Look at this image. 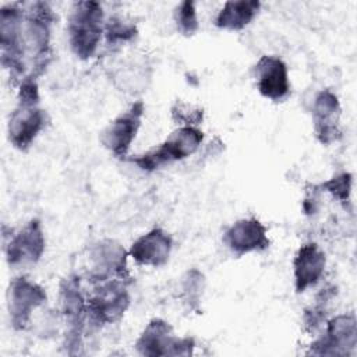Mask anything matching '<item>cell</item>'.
<instances>
[{"mask_svg": "<svg viewBox=\"0 0 357 357\" xmlns=\"http://www.w3.org/2000/svg\"><path fill=\"white\" fill-rule=\"evenodd\" d=\"M105 33V14L98 1H77L73 4L67 22V36L71 52L81 60L93 57Z\"/></svg>", "mask_w": 357, "mask_h": 357, "instance_id": "6da1fadb", "label": "cell"}, {"mask_svg": "<svg viewBox=\"0 0 357 357\" xmlns=\"http://www.w3.org/2000/svg\"><path fill=\"white\" fill-rule=\"evenodd\" d=\"M202 138L204 134L198 127L181 126L169 134V137L158 146L141 155H134L132 158H128V160L137 165L141 170L153 172L162 166L183 160L195 153Z\"/></svg>", "mask_w": 357, "mask_h": 357, "instance_id": "7a4b0ae2", "label": "cell"}, {"mask_svg": "<svg viewBox=\"0 0 357 357\" xmlns=\"http://www.w3.org/2000/svg\"><path fill=\"white\" fill-rule=\"evenodd\" d=\"M86 317L98 325L113 324L123 317L130 296L126 287V279H105L95 282L92 294L85 298Z\"/></svg>", "mask_w": 357, "mask_h": 357, "instance_id": "3957f363", "label": "cell"}, {"mask_svg": "<svg viewBox=\"0 0 357 357\" xmlns=\"http://www.w3.org/2000/svg\"><path fill=\"white\" fill-rule=\"evenodd\" d=\"M195 343L192 337L174 336L169 322L153 318L135 342L142 356H190Z\"/></svg>", "mask_w": 357, "mask_h": 357, "instance_id": "277c9868", "label": "cell"}, {"mask_svg": "<svg viewBox=\"0 0 357 357\" xmlns=\"http://www.w3.org/2000/svg\"><path fill=\"white\" fill-rule=\"evenodd\" d=\"M144 110L145 107L141 100L134 102L124 112L116 116L102 131V145L116 158H127L130 146L141 127Z\"/></svg>", "mask_w": 357, "mask_h": 357, "instance_id": "5b68a950", "label": "cell"}, {"mask_svg": "<svg viewBox=\"0 0 357 357\" xmlns=\"http://www.w3.org/2000/svg\"><path fill=\"white\" fill-rule=\"evenodd\" d=\"M46 301L45 289L26 276L14 278L8 286L7 308L14 329L22 331L28 326L32 312Z\"/></svg>", "mask_w": 357, "mask_h": 357, "instance_id": "8992f818", "label": "cell"}, {"mask_svg": "<svg viewBox=\"0 0 357 357\" xmlns=\"http://www.w3.org/2000/svg\"><path fill=\"white\" fill-rule=\"evenodd\" d=\"M6 259L10 266L36 264L45 252V234L39 219H31L18 231H11L4 244Z\"/></svg>", "mask_w": 357, "mask_h": 357, "instance_id": "52a82bcc", "label": "cell"}, {"mask_svg": "<svg viewBox=\"0 0 357 357\" xmlns=\"http://www.w3.org/2000/svg\"><path fill=\"white\" fill-rule=\"evenodd\" d=\"M46 124L47 114L39 103L18 102L8 119V141L18 151H26Z\"/></svg>", "mask_w": 357, "mask_h": 357, "instance_id": "ba28073f", "label": "cell"}, {"mask_svg": "<svg viewBox=\"0 0 357 357\" xmlns=\"http://www.w3.org/2000/svg\"><path fill=\"white\" fill-rule=\"evenodd\" d=\"M357 343V328L353 315H336L326 322L324 335L310 349L317 356H346L354 350Z\"/></svg>", "mask_w": 357, "mask_h": 357, "instance_id": "9c48e42d", "label": "cell"}, {"mask_svg": "<svg viewBox=\"0 0 357 357\" xmlns=\"http://www.w3.org/2000/svg\"><path fill=\"white\" fill-rule=\"evenodd\" d=\"M255 82L259 93L272 102H284L290 93L289 71L286 63L278 56H262L255 67Z\"/></svg>", "mask_w": 357, "mask_h": 357, "instance_id": "30bf717a", "label": "cell"}, {"mask_svg": "<svg viewBox=\"0 0 357 357\" xmlns=\"http://www.w3.org/2000/svg\"><path fill=\"white\" fill-rule=\"evenodd\" d=\"M222 240L237 257L254 251H265L271 245L268 230L257 218H243L236 220L226 229Z\"/></svg>", "mask_w": 357, "mask_h": 357, "instance_id": "8fae6325", "label": "cell"}, {"mask_svg": "<svg viewBox=\"0 0 357 357\" xmlns=\"http://www.w3.org/2000/svg\"><path fill=\"white\" fill-rule=\"evenodd\" d=\"M340 103L333 92L324 89L315 96L312 105V123L315 137L321 144L329 145L340 138Z\"/></svg>", "mask_w": 357, "mask_h": 357, "instance_id": "7c38bea8", "label": "cell"}, {"mask_svg": "<svg viewBox=\"0 0 357 357\" xmlns=\"http://www.w3.org/2000/svg\"><path fill=\"white\" fill-rule=\"evenodd\" d=\"M92 273L91 279L93 282L105 279H126L127 275V252L126 250L113 240H102L93 244L91 248Z\"/></svg>", "mask_w": 357, "mask_h": 357, "instance_id": "4fadbf2b", "label": "cell"}, {"mask_svg": "<svg viewBox=\"0 0 357 357\" xmlns=\"http://www.w3.org/2000/svg\"><path fill=\"white\" fill-rule=\"evenodd\" d=\"M172 247L170 234L160 227H153L132 243L128 255L138 265L159 268L169 261Z\"/></svg>", "mask_w": 357, "mask_h": 357, "instance_id": "5bb4252c", "label": "cell"}, {"mask_svg": "<svg viewBox=\"0 0 357 357\" xmlns=\"http://www.w3.org/2000/svg\"><path fill=\"white\" fill-rule=\"evenodd\" d=\"M325 265L326 257L318 244H303L293 259V278L296 291L303 293L307 289L315 286L324 275Z\"/></svg>", "mask_w": 357, "mask_h": 357, "instance_id": "9a60e30c", "label": "cell"}, {"mask_svg": "<svg viewBox=\"0 0 357 357\" xmlns=\"http://www.w3.org/2000/svg\"><path fill=\"white\" fill-rule=\"evenodd\" d=\"M259 8L261 3L257 0L226 1L215 18V25L220 29L240 31L252 22Z\"/></svg>", "mask_w": 357, "mask_h": 357, "instance_id": "2e32d148", "label": "cell"}, {"mask_svg": "<svg viewBox=\"0 0 357 357\" xmlns=\"http://www.w3.org/2000/svg\"><path fill=\"white\" fill-rule=\"evenodd\" d=\"M105 35L109 45L121 43L134 39L137 35L135 24L121 15H113L105 21Z\"/></svg>", "mask_w": 357, "mask_h": 357, "instance_id": "e0dca14e", "label": "cell"}, {"mask_svg": "<svg viewBox=\"0 0 357 357\" xmlns=\"http://www.w3.org/2000/svg\"><path fill=\"white\" fill-rule=\"evenodd\" d=\"M174 22L177 31L184 36H191L198 31V17L195 4L190 0L181 1L174 8Z\"/></svg>", "mask_w": 357, "mask_h": 357, "instance_id": "ac0fdd59", "label": "cell"}, {"mask_svg": "<svg viewBox=\"0 0 357 357\" xmlns=\"http://www.w3.org/2000/svg\"><path fill=\"white\" fill-rule=\"evenodd\" d=\"M202 289H204V275L197 269H191L185 272L181 282V290H183V298L185 300L184 303H187L190 308L198 307Z\"/></svg>", "mask_w": 357, "mask_h": 357, "instance_id": "d6986e66", "label": "cell"}, {"mask_svg": "<svg viewBox=\"0 0 357 357\" xmlns=\"http://www.w3.org/2000/svg\"><path fill=\"white\" fill-rule=\"evenodd\" d=\"M202 109L187 103V102H176L172 107V117L181 126L197 127L202 121Z\"/></svg>", "mask_w": 357, "mask_h": 357, "instance_id": "ffe728a7", "label": "cell"}, {"mask_svg": "<svg viewBox=\"0 0 357 357\" xmlns=\"http://www.w3.org/2000/svg\"><path fill=\"white\" fill-rule=\"evenodd\" d=\"M319 190L331 192L336 199L344 202L350 197L351 191V174L349 173H340L337 176H333L332 178L321 183L318 185Z\"/></svg>", "mask_w": 357, "mask_h": 357, "instance_id": "44dd1931", "label": "cell"}]
</instances>
